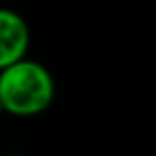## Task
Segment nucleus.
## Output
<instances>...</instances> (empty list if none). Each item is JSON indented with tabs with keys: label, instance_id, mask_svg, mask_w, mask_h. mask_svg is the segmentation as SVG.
<instances>
[{
	"label": "nucleus",
	"instance_id": "obj_1",
	"mask_svg": "<svg viewBox=\"0 0 156 156\" xmlns=\"http://www.w3.org/2000/svg\"><path fill=\"white\" fill-rule=\"evenodd\" d=\"M55 97L50 69L36 59H24L0 71V107L12 117L30 119L46 113Z\"/></svg>",
	"mask_w": 156,
	"mask_h": 156
},
{
	"label": "nucleus",
	"instance_id": "obj_2",
	"mask_svg": "<svg viewBox=\"0 0 156 156\" xmlns=\"http://www.w3.org/2000/svg\"><path fill=\"white\" fill-rule=\"evenodd\" d=\"M32 34L28 22L10 8H0V71L24 59L30 50Z\"/></svg>",
	"mask_w": 156,
	"mask_h": 156
},
{
	"label": "nucleus",
	"instance_id": "obj_3",
	"mask_svg": "<svg viewBox=\"0 0 156 156\" xmlns=\"http://www.w3.org/2000/svg\"><path fill=\"white\" fill-rule=\"evenodd\" d=\"M4 156H22V154H4Z\"/></svg>",
	"mask_w": 156,
	"mask_h": 156
},
{
	"label": "nucleus",
	"instance_id": "obj_4",
	"mask_svg": "<svg viewBox=\"0 0 156 156\" xmlns=\"http://www.w3.org/2000/svg\"><path fill=\"white\" fill-rule=\"evenodd\" d=\"M0 115H2V107H0Z\"/></svg>",
	"mask_w": 156,
	"mask_h": 156
}]
</instances>
